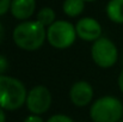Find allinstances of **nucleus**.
<instances>
[{"instance_id":"obj_7","label":"nucleus","mask_w":123,"mask_h":122,"mask_svg":"<svg viewBox=\"0 0 123 122\" xmlns=\"http://www.w3.org/2000/svg\"><path fill=\"white\" fill-rule=\"evenodd\" d=\"M75 30L79 39L87 42H94L102 37V25L97 19L91 17L80 18L75 24Z\"/></svg>"},{"instance_id":"obj_4","label":"nucleus","mask_w":123,"mask_h":122,"mask_svg":"<svg viewBox=\"0 0 123 122\" xmlns=\"http://www.w3.org/2000/svg\"><path fill=\"white\" fill-rule=\"evenodd\" d=\"M75 25L67 20H56L47 29V41L56 49L69 48L77 39Z\"/></svg>"},{"instance_id":"obj_11","label":"nucleus","mask_w":123,"mask_h":122,"mask_svg":"<svg viewBox=\"0 0 123 122\" xmlns=\"http://www.w3.org/2000/svg\"><path fill=\"white\" fill-rule=\"evenodd\" d=\"M85 8V1L84 0H65L62 4V10L66 16L68 17H78L81 14Z\"/></svg>"},{"instance_id":"obj_15","label":"nucleus","mask_w":123,"mask_h":122,"mask_svg":"<svg viewBox=\"0 0 123 122\" xmlns=\"http://www.w3.org/2000/svg\"><path fill=\"white\" fill-rule=\"evenodd\" d=\"M8 68V61L7 59L0 54V76H4V73L7 71Z\"/></svg>"},{"instance_id":"obj_8","label":"nucleus","mask_w":123,"mask_h":122,"mask_svg":"<svg viewBox=\"0 0 123 122\" xmlns=\"http://www.w3.org/2000/svg\"><path fill=\"white\" fill-rule=\"evenodd\" d=\"M69 98L77 107H86L93 98V89L87 81H77L69 90Z\"/></svg>"},{"instance_id":"obj_1","label":"nucleus","mask_w":123,"mask_h":122,"mask_svg":"<svg viewBox=\"0 0 123 122\" xmlns=\"http://www.w3.org/2000/svg\"><path fill=\"white\" fill-rule=\"evenodd\" d=\"M47 40L45 26L37 20H24L13 30V41L20 49L32 51L41 48Z\"/></svg>"},{"instance_id":"obj_2","label":"nucleus","mask_w":123,"mask_h":122,"mask_svg":"<svg viewBox=\"0 0 123 122\" xmlns=\"http://www.w3.org/2000/svg\"><path fill=\"white\" fill-rule=\"evenodd\" d=\"M28 91L17 78L0 76V108L4 110H18L26 102Z\"/></svg>"},{"instance_id":"obj_16","label":"nucleus","mask_w":123,"mask_h":122,"mask_svg":"<svg viewBox=\"0 0 123 122\" xmlns=\"http://www.w3.org/2000/svg\"><path fill=\"white\" fill-rule=\"evenodd\" d=\"M24 122H44L43 120H42V117L40 116V115H30V116H28L25 120H24Z\"/></svg>"},{"instance_id":"obj_19","label":"nucleus","mask_w":123,"mask_h":122,"mask_svg":"<svg viewBox=\"0 0 123 122\" xmlns=\"http://www.w3.org/2000/svg\"><path fill=\"white\" fill-rule=\"evenodd\" d=\"M6 121V115L4 113V109L0 108V122H5Z\"/></svg>"},{"instance_id":"obj_12","label":"nucleus","mask_w":123,"mask_h":122,"mask_svg":"<svg viewBox=\"0 0 123 122\" xmlns=\"http://www.w3.org/2000/svg\"><path fill=\"white\" fill-rule=\"evenodd\" d=\"M56 18V14H55V11L50 7H43L41 8L38 12H37V17H36V20L40 22L42 25L44 26H50L55 20Z\"/></svg>"},{"instance_id":"obj_6","label":"nucleus","mask_w":123,"mask_h":122,"mask_svg":"<svg viewBox=\"0 0 123 122\" xmlns=\"http://www.w3.org/2000/svg\"><path fill=\"white\" fill-rule=\"evenodd\" d=\"M25 104L34 115L44 114L51 105V93L45 86L37 85L28 92Z\"/></svg>"},{"instance_id":"obj_13","label":"nucleus","mask_w":123,"mask_h":122,"mask_svg":"<svg viewBox=\"0 0 123 122\" xmlns=\"http://www.w3.org/2000/svg\"><path fill=\"white\" fill-rule=\"evenodd\" d=\"M47 122H74V121L67 115L57 114V115H53L51 117H49Z\"/></svg>"},{"instance_id":"obj_9","label":"nucleus","mask_w":123,"mask_h":122,"mask_svg":"<svg viewBox=\"0 0 123 122\" xmlns=\"http://www.w3.org/2000/svg\"><path fill=\"white\" fill-rule=\"evenodd\" d=\"M36 10V0H12L11 13L16 19L28 20Z\"/></svg>"},{"instance_id":"obj_10","label":"nucleus","mask_w":123,"mask_h":122,"mask_svg":"<svg viewBox=\"0 0 123 122\" xmlns=\"http://www.w3.org/2000/svg\"><path fill=\"white\" fill-rule=\"evenodd\" d=\"M109 19L116 24H123V0H110L106 5Z\"/></svg>"},{"instance_id":"obj_5","label":"nucleus","mask_w":123,"mask_h":122,"mask_svg":"<svg viewBox=\"0 0 123 122\" xmlns=\"http://www.w3.org/2000/svg\"><path fill=\"white\" fill-rule=\"evenodd\" d=\"M91 55L94 64L102 68L112 67L118 58V50L115 43L106 37H100L93 42Z\"/></svg>"},{"instance_id":"obj_3","label":"nucleus","mask_w":123,"mask_h":122,"mask_svg":"<svg viewBox=\"0 0 123 122\" xmlns=\"http://www.w3.org/2000/svg\"><path fill=\"white\" fill-rule=\"evenodd\" d=\"M90 116L93 122H118L123 116L122 102L112 96L98 98L90 109Z\"/></svg>"},{"instance_id":"obj_14","label":"nucleus","mask_w":123,"mask_h":122,"mask_svg":"<svg viewBox=\"0 0 123 122\" xmlns=\"http://www.w3.org/2000/svg\"><path fill=\"white\" fill-rule=\"evenodd\" d=\"M12 0H0V16H4L11 8Z\"/></svg>"},{"instance_id":"obj_21","label":"nucleus","mask_w":123,"mask_h":122,"mask_svg":"<svg viewBox=\"0 0 123 122\" xmlns=\"http://www.w3.org/2000/svg\"><path fill=\"white\" fill-rule=\"evenodd\" d=\"M118 122H123V119H122V120H121V121H118Z\"/></svg>"},{"instance_id":"obj_18","label":"nucleus","mask_w":123,"mask_h":122,"mask_svg":"<svg viewBox=\"0 0 123 122\" xmlns=\"http://www.w3.org/2000/svg\"><path fill=\"white\" fill-rule=\"evenodd\" d=\"M4 37H5V29H4L2 23L0 22V43L4 41Z\"/></svg>"},{"instance_id":"obj_17","label":"nucleus","mask_w":123,"mask_h":122,"mask_svg":"<svg viewBox=\"0 0 123 122\" xmlns=\"http://www.w3.org/2000/svg\"><path fill=\"white\" fill-rule=\"evenodd\" d=\"M117 83H118L120 90L122 91V93H123V70L121 71V73H120V76H118V80H117Z\"/></svg>"},{"instance_id":"obj_20","label":"nucleus","mask_w":123,"mask_h":122,"mask_svg":"<svg viewBox=\"0 0 123 122\" xmlns=\"http://www.w3.org/2000/svg\"><path fill=\"white\" fill-rule=\"evenodd\" d=\"M85 2H92V1H96V0H84Z\"/></svg>"}]
</instances>
